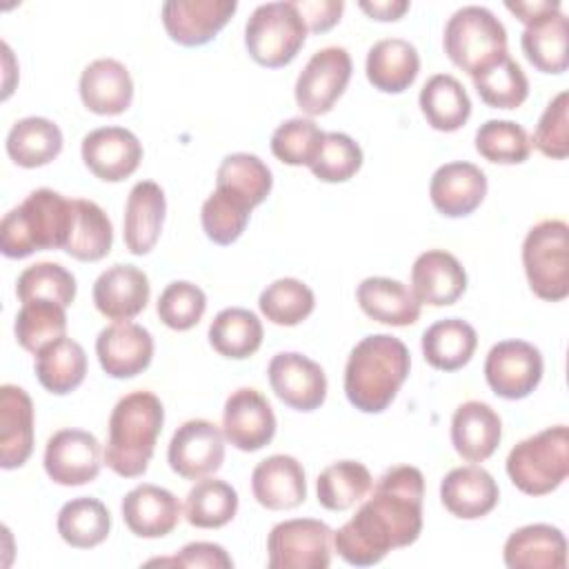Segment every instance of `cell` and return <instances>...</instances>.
Segmentation results:
<instances>
[{
	"instance_id": "cell-54",
	"label": "cell",
	"mask_w": 569,
	"mask_h": 569,
	"mask_svg": "<svg viewBox=\"0 0 569 569\" xmlns=\"http://www.w3.org/2000/svg\"><path fill=\"white\" fill-rule=\"evenodd\" d=\"M298 11L302 13L307 29L313 33L329 31L333 24H338L345 2L342 0H296Z\"/></svg>"
},
{
	"instance_id": "cell-4",
	"label": "cell",
	"mask_w": 569,
	"mask_h": 569,
	"mask_svg": "<svg viewBox=\"0 0 569 569\" xmlns=\"http://www.w3.org/2000/svg\"><path fill=\"white\" fill-rule=\"evenodd\" d=\"M73 224V200L53 189L31 191L0 222V249L7 258L64 249Z\"/></svg>"
},
{
	"instance_id": "cell-17",
	"label": "cell",
	"mask_w": 569,
	"mask_h": 569,
	"mask_svg": "<svg viewBox=\"0 0 569 569\" xmlns=\"http://www.w3.org/2000/svg\"><path fill=\"white\" fill-rule=\"evenodd\" d=\"M80 153L96 178L104 182H120L138 169L142 160V144L136 133L124 127H100L82 138Z\"/></svg>"
},
{
	"instance_id": "cell-10",
	"label": "cell",
	"mask_w": 569,
	"mask_h": 569,
	"mask_svg": "<svg viewBox=\"0 0 569 569\" xmlns=\"http://www.w3.org/2000/svg\"><path fill=\"white\" fill-rule=\"evenodd\" d=\"M351 56L345 47H325L316 51L296 80V104L307 116L331 111L351 80Z\"/></svg>"
},
{
	"instance_id": "cell-18",
	"label": "cell",
	"mask_w": 569,
	"mask_h": 569,
	"mask_svg": "<svg viewBox=\"0 0 569 569\" xmlns=\"http://www.w3.org/2000/svg\"><path fill=\"white\" fill-rule=\"evenodd\" d=\"M96 356L107 376L133 378L151 365L153 338L142 325L116 322L98 333Z\"/></svg>"
},
{
	"instance_id": "cell-42",
	"label": "cell",
	"mask_w": 569,
	"mask_h": 569,
	"mask_svg": "<svg viewBox=\"0 0 569 569\" xmlns=\"http://www.w3.org/2000/svg\"><path fill=\"white\" fill-rule=\"evenodd\" d=\"M238 511L236 489L220 478H200L184 500V518L198 529H218L233 520Z\"/></svg>"
},
{
	"instance_id": "cell-29",
	"label": "cell",
	"mask_w": 569,
	"mask_h": 569,
	"mask_svg": "<svg viewBox=\"0 0 569 569\" xmlns=\"http://www.w3.org/2000/svg\"><path fill=\"white\" fill-rule=\"evenodd\" d=\"M502 420L480 400L462 402L451 418V442L467 462L487 460L500 445Z\"/></svg>"
},
{
	"instance_id": "cell-5",
	"label": "cell",
	"mask_w": 569,
	"mask_h": 569,
	"mask_svg": "<svg viewBox=\"0 0 569 569\" xmlns=\"http://www.w3.org/2000/svg\"><path fill=\"white\" fill-rule=\"evenodd\" d=\"M442 44L449 60L471 78L509 56L505 24L478 4L453 11L445 24Z\"/></svg>"
},
{
	"instance_id": "cell-3",
	"label": "cell",
	"mask_w": 569,
	"mask_h": 569,
	"mask_svg": "<svg viewBox=\"0 0 569 569\" xmlns=\"http://www.w3.org/2000/svg\"><path fill=\"white\" fill-rule=\"evenodd\" d=\"M162 425L164 409L156 393L140 389L122 396L109 416L107 467L122 478L142 476L153 458Z\"/></svg>"
},
{
	"instance_id": "cell-13",
	"label": "cell",
	"mask_w": 569,
	"mask_h": 569,
	"mask_svg": "<svg viewBox=\"0 0 569 569\" xmlns=\"http://www.w3.org/2000/svg\"><path fill=\"white\" fill-rule=\"evenodd\" d=\"M102 449L93 433L84 429H60L44 447V471L62 487H80L98 478Z\"/></svg>"
},
{
	"instance_id": "cell-40",
	"label": "cell",
	"mask_w": 569,
	"mask_h": 569,
	"mask_svg": "<svg viewBox=\"0 0 569 569\" xmlns=\"http://www.w3.org/2000/svg\"><path fill=\"white\" fill-rule=\"evenodd\" d=\"M111 529L109 509L89 496L73 498L58 511V533L76 549H91L107 540Z\"/></svg>"
},
{
	"instance_id": "cell-35",
	"label": "cell",
	"mask_w": 569,
	"mask_h": 569,
	"mask_svg": "<svg viewBox=\"0 0 569 569\" xmlns=\"http://www.w3.org/2000/svg\"><path fill=\"white\" fill-rule=\"evenodd\" d=\"M569 40V20L562 11L549 13L525 27L520 47L525 58L542 73H562L567 71Z\"/></svg>"
},
{
	"instance_id": "cell-6",
	"label": "cell",
	"mask_w": 569,
	"mask_h": 569,
	"mask_svg": "<svg viewBox=\"0 0 569 569\" xmlns=\"http://www.w3.org/2000/svg\"><path fill=\"white\" fill-rule=\"evenodd\" d=\"M569 473V429L547 427L520 440L507 456L509 480L527 496L556 491Z\"/></svg>"
},
{
	"instance_id": "cell-16",
	"label": "cell",
	"mask_w": 569,
	"mask_h": 569,
	"mask_svg": "<svg viewBox=\"0 0 569 569\" xmlns=\"http://www.w3.org/2000/svg\"><path fill=\"white\" fill-rule=\"evenodd\" d=\"M236 9V0H169L162 4V24L173 42L200 47L218 36Z\"/></svg>"
},
{
	"instance_id": "cell-14",
	"label": "cell",
	"mask_w": 569,
	"mask_h": 569,
	"mask_svg": "<svg viewBox=\"0 0 569 569\" xmlns=\"http://www.w3.org/2000/svg\"><path fill=\"white\" fill-rule=\"evenodd\" d=\"M267 376L273 393L296 411H313L327 398L322 367L298 351L276 353L267 367Z\"/></svg>"
},
{
	"instance_id": "cell-45",
	"label": "cell",
	"mask_w": 569,
	"mask_h": 569,
	"mask_svg": "<svg viewBox=\"0 0 569 569\" xmlns=\"http://www.w3.org/2000/svg\"><path fill=\"white\" fill-rule=\"evenodd\" d=\"M471 80L480 100L493 109H516L529 96V80L511 56H505Z\"/></svg>"
},
{
	"instance_id": "cell-21",
	"label": "cell",
	"mask_w": 569,
	"mask_h": 569,
	"mask_svg": "<svg viewBox=\"0 0 569 569\" xmlns=\"http://www.w3.org/2000/svg\"><path fill=\"white\" fill-rule=\"evenodd\" d=\"M429 196L438 213L447 218L469 216L487 196V176L473 162H447L431 176Z\"/></svg>"
},
{
	"instance_id": "cell-37",
	"label": "cell",
	"mask_w": 569,
	"mask_h": 569,
	"mask_svg": "<svg viewBox=\"0 0 569 569\" xmlns=\"http://www.w3.org/2000/svg\"><path fill=\"white\" fill-rule=\"evenodd\" d=\"M209 345L224 358L244 360L262 345V322L249 309L227 307L209 325Z\"/></svg>"
},
{
	"instance_id": "cell-53",
	"label": "cell",
	"mask_w": 569,
	"mask_h": 569,
	"mask_svg": "<svg viewBox=\"0 0 569 569\" xmlns=\"http://www.w3.org/2000/svg\"><path fill=\"white\" fill-rule=\"evenodd\" d=\"M149 565H176V567H207V569H231L233 560L224 551V547L216 542H189L180 549V553L171 558H158Z\"/></svg>"
},
{
	"instance_id": "cell-28",
	"label": "cell",
	"mask_w": 569,
	"mask_h": 569,
	"mask_svg": "<svg viewBox=\"0 0 569 569\" xmlns=\"http://www.w3.org/2000/svg\"><path fill=\"white\" fill-rule=\"evenodd\" d=\"M502 558L509 569H565L567 540L558 527L525 525L507 538Z\"/></svg>"
},
{
	"instance_id": "cell-33",
	"label": "cell",
	"mask_w": 569,
	"mask_h": 569,
	"mask_svg": "<svg viewBox=\"0 0 569 569\" xmlns=\"http://www.w3.org/2000/svg\"><path fill=\"white\" fill-rule=\"evenodd\" d=\"M62 151V131L56 122L40 116L18 120L7 133L9 158L24 169L44 167Z\"/></svg>"
},
{
	"instance_id": "cell-51",
	"label": "cell",
	"mask_w": 569,
	"mask_h": 569,
	"mask_svg": "<svg viewBox=\"0 0 569 569\" xmlns=\"http://www.w3.org/2000/svg\"><path fill=\"white\" fill-rule=\"evenodd\" d=\"M207 309L204 291L189 280L169 282L156 305L158 318L173 331H187L200 322Z\"/></svg>"
},
{
	"instance_id": "cell-26",
	"label": "cell",
	"mask_w": 569,
	"mask_h": 569,
	"mask_svg": "<svg viewBox=\"0 0 569 569\" xmlns=\"http://www.w3.org/2000/svg\"><path fill=\"white\" fill-rule=\"evenodd\" d=\"M80 100L98 116H118L131 107L133 80L127 67L113 58H98L80 73Z\"/></svg>"
},
{
	"instance_id": "cell-46",
	"label": "cell",
	"mask_w": 569,
	"mask_h": 569,
	"mask_svg": "<svg viewBox=\"0 0 569 569\" xmlns=\"http://www.w3.org/2000/svg\"><path fill=\"white\" fill-rule=\"evenodd\" d=\"M273 178L271 169L253 153H231L227 156L216 173V187H227L242 196L251 207L267 200Z\"/></svg>"
},
{
	"instance_id": "cell-9",
	"label": "cell",
	"mask_w": 569,
	"mask_h": 569,
	"mask_svg": "<svg viewBox=\"0 0 569 569\" xmlns=\"http://www.w3.org/2000/svg\"><path fill=\"white\" fill-rule=\"evenodd\" d=\"M329 525L316 518L278 522L267 538V565L271 569H327L331 565Z\"/></svg>"
},
{
	"instance_id": "cell-47",
	"label": "cell",
	"mask_w": 569,
	"mask_h": 569,
	"mask_svg": "<svg viewBox=\"0 0 569 569\" xmlns=\"http://www.w3.org/2000/svg\"><path fill=\"white\" fill-rule=\"evenodd\" d=\"M476 151L496 164H520L531 153V138L513 120H487L476 131Z\"/></svg>"
},
{
	"instance_id": "cell-8",
	"label": "cell",
	"mask_w": 569,
	"mask_h": 569,
	"mask_svg": "<svg viewBox=\"0 0 569 569\" xmlns=\"http://www.w3.org/2000/svg\"><path fill=\"white\" fill-rule=\"evenodd\" d=\"M522 264L531 291L549 302L569 296V227L565 220L533 224L522 242Z\"/></svg>"
},
{
	"instance_id": "cell-52",
	"label": "cell",
	"mask_w": 569,
	"mask_h": 569,
	"mask_svg": "<svg viewBox=\"0 0 569 569\" xmlns=\"http://www.w3.org/2000/svg\"><path fill=\"white\" fill-rule=\"evenodd\" d=\"M531 144L547 158L569 156V93L560 91L542 111Z\"/></svg>"
},
{
	"instance_id": "cell-39",
	"label": "cell",
	"mask_w": 569,
	"mask_h": 569,
	"mask_svg": "<svg viewBox=\"0 0 569 569\" xmlns=\"http://www.w3.org/2000/svg\"><path fill=\"white\" fill-rule=\"evenodd\" d=\"M373 487V478L362 462L338 460L325 467L316 480L318 502L329 511H347Z\"/></svg>"
},
{
	"instance_id": "cell-1",
	"label": "cell",
	"mask_w": 569,
	"mask_h": 569,
	"mask_svg": "<svg viewBox=\"0 0 569 569\" xmlns=\"http://www.w3.org/2000/svg\"><path fill=\"white\" fill-rule=\"evenodd\" d=\"M425 478L418 467L387 469L371 496L333 533L338 556L353 567L378 565L391 549L409 547L422 531Z\"/></svg>"
},
{
	"instance_id": "cell-27",
	"label": "cell",
	"mask_w": 569,
	"mask_h": 569,
	"mask_svg": "<svg viewBox=\"0 0 569 569\" xmlns=\"http://www.w3.org/2000/svg\"><path fill=\"white\" fill-rule=\"evenodd\" d=\"M33 451V402L22 387H0V467L18 469Z\"/></svg>"
},
{
	"instance_id": "cell-23",
	"label": "cell",
	"mask_w": 569,
	"mask_h": 569,
	"mask_svg": "<svg viewBox=\"0 0 569 569\" xmlns=\"http://www.w3.org/2000/svg\"><path fill=\"white\" fill-rule=\"evenodd\" d=\"M251 491L258 505H262L264 509H293L307 498L305 469L298 458L287 453H273L253 467Z\"/></svg>"
},
{
	"instance_id": "cell-55",
	"label": "cell",
	"mask_w": 569,
	"mask_h": 569,
	"mask_svg": "<svg viewBox=\"0 0 569 569\" xmlns=\"http://www.w3.org/2000/svg\"><path fill=\"white\" fill-rule=\"evenodd\" d=\"M505 7L527 27L549 13H558L560 11V2L558 0H527V2H505Z\"/></svg>"
},
{
	"instance_id": "cell-31",
	"label": "cell",
	"mask_w": 569,
	"mask_h": 569,
	"mask_svg": "<svg viewBox=\"0 0 569 569\" xmlns=\"http://www.w3.org/2000/svg\"><path fill=\"white\" fill-rule=\"evenodd\" d=\"M365 71L373 89L382 93H402L418 78V49L402 38L378 40L367 53Z\"/></svg>"
},
{
	"instance_id": "cell-22",
	"label": "cell",
	"mask_w": 569,
	"mask_h": 569,
	"mask_svg": "<svg viewBox=\"0 0 569 569\" xmlns=\"http://www.w3.org/2000/svg\"><path fill=\"white\" fill-rule=\"evenodd\" d=\"M467 289V271L460 260L445 249L420 253L411 267V291L420 305H453Z\"/></svg>"
},
{
	"instance_id": "cell-50",
	"label": "cell",
	"mask_w": 569,
	"mask_h": 569,
	"mask_svg": "<svg viewBox=\"0 0 569 569\" xmlns=\"http://www.w3.org/2000/svg\"><path fill=\"white\" fill-rule=\"evenodd\" d=\"M322 138L325 131H320L311 118H289L273 131L271 153L284 164L309 167L320 149Z\"/></svg>"
},
{
	"instance_id": "cell-15",
	"label": "cell",
	"mask_w": 569,
	"mask_h": 569,
	"mask_svg": "<svg viewBox=\"0 0 569 569\" xmlns=\"http://www.w3.org/2000/svg\"><path fill=\"white\" fill-rule=\"evenodd\" d=\"M222 433L240 451H258L276 436V416L269 400L253 387L231 391L222 409Z\"/></svg>"
},
{
	"instance_id": "cell-30",
	"label": "cell",
	"mask_w": 569,
	"mask_h": 569,
	"mask_svg": "<svg viewBox=\"0 0 569 569\" xmlns=\"http://www.w3.org/2000/svg\"><path fill=\"white\" fill-rule=\"evenodd\" d=\"M356 300L365 316L391 327L418 322L422 307L405 282L385 276L365 278L356 289Z\"/></svg>"
},
{
	"instance_id": "cell-24",
	"label": "cell",
	"mask_w": 569,
	"mask_h": 569,
	"mask_svg": "<svg viewBox=\"0 0 569 569\" xmlns=\"http://www.w3.org/2000/svg\"><path fill=\"white\" fill-rule=\"evenodd\" d=\"M164 211L167 200L158 182L140 180L131 187L124 204L122 236L133 256H144L156 247L162 231Z\"/></svg>"
},
{
	"instance_id": "cell-11",
	"label": "cell",
	"mask_w": 569,
	"mask_h": 569,
	"mask_svg": "<svg viewBox=\"0 0 569 569\" xmlns=\"http://www.w3.org/2000/svg\"><path fill=\"white\" fill-rule=\"evenodd\" d=\"M485 378L496 396L522 400L540 385L542 353L531 342L502 340L487 353Z\"/></svg>"
},
{
	"instance_id": "cell-7",
	"label": "cell",
	"mask_w": 569,
	"mask_h": 569,
	"mask_svg": "<svg viewBox=\"0 0 569 569\" xmlns=\"http://www.w3.org/2000/svg\"><path fill=\"white\" fill-rule=\"evenodd\" d=\"M307 22L296 2H267L253 9L244 24L249 56L269 69L289 64L307 40Z\"/></svg>"
},
{
	"instance_id": "cell-20",
	"label": "cell",
	"mask_w": 569,
	"mask_h": 569,
	"mask_svg": "<svg viewBox=\"0 0 569 569\" xmlns=\"http://www.w3.org/2000/svg\"><path fill=\"white\" fill-rule=\"evenodd\" d=\"M120 511L124 525L138 538H162L178 527L182 505L169 489L142 482L127 491Z\"/></svg>"
},
{
	"instance_id": "cell-32",
	"label": "cell",
	"mask_w": 569,
	"mask_h": 569,
	"mask_svg": "<svg viewBox=\"0 0 569 569\" xmlns=\"http://www.w3.org/2000/svg\"><path fill=\"white\" fill-rule=\"evenodd\" d=\"M420 111L436 131H458L471 116V100L458 78L451 73L431 76L418 96Z\"/></svg>"
},
{
	"instance_id": "cell-12",
	"label": "cell",
	"mask_w": 569,
	"mask_h": 569,
	"mask_svg": "<svg viewBox=\"0 0 569 569\" xmlns=\"http://www.w3.org/2000/svg\"><path fill=\"white\" fill-rule=\"evenodd\" d=\"M169 467L184 480H200L216 473L224 460V433L204 418L182 422L167 449Z\"/></svg>"
},
{
	"instance_id": "cell-25",
	"label": "cell",
	"mask_w": 569,
	"mask_h": 569,
	"mask_svg": "<svg viewBox=\"0 0 569 569\" xmlns=\"http://www.w3.org/2000/svg\"><path fill=\"white\" fill-rule=\"evenodd\" d=\"M500 491L493 476L476 465L451 469L440 482L445 509L460 520H478L493 511Z\"/></svg>"
},
{
	"instance_id": "cell-2",
	"label": "cell",
	"mask_w": 569,
	"mask_h": 569,
	"mask_svg": "<svg viewBox=\"0 0 569 569\" xmlns=\"http://www.w3.org/2000/svg\"><path fill=\"white\" fill-rule=\"evenodd\" d=\"M407 345L389 333L362 338L345 365L347 400L362 413L385 411L409 376Z\"/></svg>"
},
{
	"instance_id": "cell-34",
	"label": "cell",
	"mask_w": 569,
	"mask_h": 569,
	"mask_svg": "<svg viewBox=\"0 0 569 569\" xmlns=\"http://www.w3.org/2000/svg\"><path fill=\"white\" fill-rule=\"evenodd\" d=\"M478 347L476 329L460 318H445L433 322L422 333V356L440 371L462 369Z\"/></svg>"
},
{
	"instance_id": "cell-43",
	"label": "cell",
	"mask_w": 569,
	"mask_h": 569,
	"mask_svg": "<svg viewBox=\"0 0 569 569\" xmlns=\"http://www.w3.org/2000/svg\"><path fill=\"white\" fill-rule=\"evenodd\" d=\"M251 204L227 187H216V191L202 202L200 222L207 238L216 244H231L236 242L251 213Z\"/></svg>"
},
{
	"instance_id": "cell-56",
	"label": "cell",
	"mask_w": 569,
	"mask_h": 569,
	"mask_svg": "<svg viewBox=\"0 0 569 569\" xmlns=\"http://www.w3.org/2000/svg\"><path fill=\"white\" fill-rule=\"evenodd\" d=\"M358 7L373 20H398L402 18L405 11H409V2L407 0H373V2H358Z\"/></svg>"
},
{
	"instance_id": "cell-41",
	"label": "cell",
	"mask_w": 569,
	"mask_h": 569,
	"mask_svg": "<svg viewBox=\"0 0 569 569\" xmlns=\"http://www.w3.org/2000/svg\"><path fill=\"white\" fill-rule=\"evenodd\" d=\"M64 309L67 307L47 298H33L29 302H22L13 322L18 345L29 353H38L47 345L64 338V331H67Z\"/></svg>"
},
{
	"instance_id": "cell-36",
	"label": "cell",
	"mask_w": 569,
	"mask_h": 569,
	"mask_svg": "<svg viewBox=\"0 0 569 569\" xmlns=\"http://www.w3.org/2000/svg\"><path fill=\"white\" fill-rule=\"evenodd\" d=\"M38 382L56 396L76 391L87 376V353L80 342L60 338L36 353Z\"/></svg>"
},
{
	"instance_id": "cell-49",
	"label": "cell",
	"mask_w": 569,
	"mask_h": 569,
	"mask_svg": "<svg viewBox=\"0 0 569 569\" xmlns=\"http://www.w3.org/2000/svg\"><path fill=\"white\" fill-rule=\"evenodd\" d=\"M362 167V149L347 133H325L320 149L309 164L311 173L322 182H345Z\"/></svg>"
},
{
	"instance_id": "cell-44",
	"label": "cell",
	"mask_w": 569,
	"mask_h": 569,
	"mask_svg": "<svg viewBox=\"0 0 569 569\" xmlns=\"http://www.w3.org/2000/svg\"><path fill=\"white\" fill-rule=\"evenodd\" d=\"M262 316L280 327H293L307 320L316 307L313 291L298 278H278L258 298Z\"/></svg>"
},
{
	"instance_id": "cell-19",
	"label": "cell",
	"mask_w": 569,
	"mask_h": 569,
	"mask_svg": "<svg viewBox=\"0 0 569 569\" xmlns=\"http://www.w3.org/2000/svg\"><path fill=\"white\" fill-rule=\"evenodd\" d=\"M149 296V278L133 264H113L93 282V305L113 322H129L136 318L147 307Z\"/></svg>"
},
{
	"instance_id": "cell-48",
	"label": "cell",
	"mask_w": 569,
	"mask_h": 569,
	"mask_svg": "<svg viewBox=\"0 0 569 569\" xmlns=\"http://www.w3.org/2000/svg\"><path fill=\"white\" fill-rule=\"evenodd\" d=\"M16 293L20 302L47 298L56 300L62 307H69L76 298V278L58 262H36L18 276Z\"/></svg>"
},
{
	"instance_id": "cell-38",
	"label": "cell",
	"mask_w": 569,
	"mask_h": 569,
	"mask_svg": "<svg viewBox=\"0 0 569 569\" xmlns=\"http://www.w3.org/2000/svg\"><path fill=\"white\" fill-rule=\"evenodd\" d=\"M113 244V227L107 213L84 198L73 200V224L64 251L82 262L102 260Z\"/></svg>"
}]
</instances>
